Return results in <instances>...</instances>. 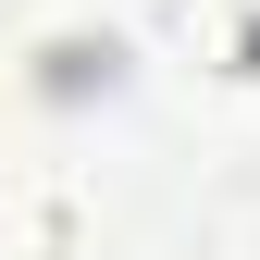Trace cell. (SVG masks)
<instances>
[{"label":"cell","mask_w":260,"mask_h":260,"mask_svg":"<svg viewBox=\"0 0 260 260\" xmlns=\"http://www.w3.org/2000/svg\"><path fill=\"white\" fill-rule=\"evenodd\" d=\"M75 248H87V199L62 174H25L0 211V260H75Z\"/></svg>","instance_id":"cell-1"},{"label":"cell","mask_w":260,"mask_h":260,"mask_svg":"<svg viewBox=\"0 0 260 260\" xmlns=\"http://www.w3.org/2000/svg\"><path fill=\"white\" fill-rule=\"evenodd\" d=\"M236 75H260V13H236Z\"/></svg>","instance_id":"cell-2"}]
</instances>
